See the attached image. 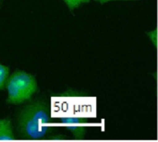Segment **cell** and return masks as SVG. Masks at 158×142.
<instances>
[{"label":"cell","mask_w":158,"mask_h":142,"mask_svg":"<svg viewBox=\"0 0 158 142\" xmlns=\"http://www.w3.org/2000/svg\"><path fill=\"white\" fill-rule=\"evenodd\" d=\"M59 124L62 128L69 130L72 136L77 140H83L87 133V124L86 120L73 113L67 114L58 118Z\"/></svg>","instance_id":"3"},{"label":"cell","mask_w":158,"mask_h":142,"mask_svg":"<svg viewBox=\"0 0 158 142\" xmlns=\"http://www.w3.org/2000/svg\"><path fill=\"white\" fill-rule=\"evenodd\" d=\"M5 88L7 91V103L17 105L29 101L37 92L38 84L32 74L17 70L8 76Z\"/></svg>","instance_id":"2"},{"label":"cell","mask_w":158,"mask_h":142,"mask_svg":"<svg viewBox=\"0 0 158 142\" xmlns=\"http://www.w3.org/2000/svg\"><path fill=\"white\" fill-rule=\"evenodd\" d=\"M147 35L149 36L151 43H153L154 47L156 48V47H157V30L155 29V30H152V31H148V32H147Z\"/></svg>","instance_id":"7"},{"label":"cell","mask_w":158,"mask_h":142,"mask_svg":"<svg viewBox=\"0 0 158 142\" xmlns=\"http://www.w3.org/2000/svg\"><path fill=\"white\" fill-rule=\"evenodd\" d=\"M63 1L66 3V5L69 7V9L70 11H73L74 9H76L77 7H79L81 5L87 4L91 0H63Z\"/></svg>","instance_id":"6"},{"label":"cell","mask_w":158,"mask_h":142,"mask_svg":"<svg viewBox=\"0 0 158 142\" xmlns=\"http://www.w3.org/2000/svg\"><path fill=\"white\" fill-rule=\"evenodd\" d=\"M8 76H9L8 67L0 63V91L5 89V85Z\"/></svg>","instance_id":"5"},{"label":"cell","mask_w":158,"mask_h":142,"mask_svg":"<svg viewBox=\"0 0 158 142\" xmlns=\"http://www.w3.org/2000/svg\"><path fill=\"white\" fill-rule=\"evenodd\" d=\"M15 139L14 127L11 119H0V140H13Z\"/></svg>","instance_id":"4"},{"label":"cell","mask_w":158,"mask_h":142,"mask_svg":"<svg viewBox=\"0 0 158 142\" xmlns=\"http://www.w3.org/2000/svg\"><path fill=\"white\" fill-rule=\"evenodd\" d=\"M3 2H4V0H0V6H2V4H3Z\"/></svg>","instance_id":"9"},{"label":"cell","mask_w":158,"mask_h":142,"mask_svg":"<svg viewBox=\"0 0 158 142\" xmlns=\"http://www.w3.org/2000/svg\"><path fill=\"white\" fill-rule=\"evenodd\" d=\"M96 2H99L100 4H106L110 1H118V0H94ZM121 1H137V0H121Z\"/></svg>","instance_id":"8"},{"label":"cell","mask_w":158,"mask_h":142,"mask_svg":"<svg viewBox=\"0 0 158 142\" xmlns=\"http://www.w3.org/2000/svg\"><path fill=\"white\" fill-rule=\"evenodd\" d=\"M54 119L51 104L43 99L30 101L18 114L15 129L23 140H41L54 138Z\"/></svg>","instance_id":"1"}]
</instances>
